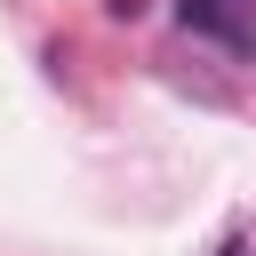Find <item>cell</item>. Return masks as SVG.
I'll use <instances>...</instances> for the list:
<instances>
[{
  "label": "cell",
  "instance_id": "1",
  "mask_svg": "<svg viewBox=\"0 0 256 256\" xmlns=\"http://www.w3.org/2000/svg\"><path fill=\"white\" fill-rule=\"evenodd\" d=\"M184 32H208V40H232V48H256V16L240 0H176Z\"/></svg>",
  "mask_w": 256,
  "mask_h": 256
},
{
  "label": "cell",
  "instance_id": "2",
  "mask_svg": "<svg viewBox=\"0 0 256 256\" xmlns=\"http://www.w3.org/2000/svg\"><path fill=\"white\" fill-rule=\"evenodd\" d=\"M216 256H248V240H240V232H224V240H216Z\"/></svg>",
  "mask_w": 256,
  "mask_h": 256
}]
</instances>
